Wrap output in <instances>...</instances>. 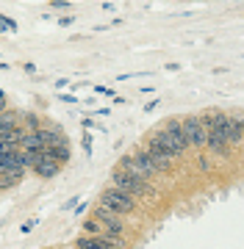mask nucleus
Instances as JSON below:
<instances>
[{
	"mask_svg": "<svg viewBox=\"0 0 244 249\" xmlns=\"http://www.w3.org/2000/svg\"><path fill=\"white\" fill-rule=\"evenodd\" d=\"M183 133H186V142H189V147H197V150H203L206 147V119L203 116H186L183 119Z\"/></svg>",
	"mask_w": 244,
	"mask_h": 249,
	"instance_id": "39448f33",
	"label": "nucleus"
},
{
	"mask_svg": "<svg viewBox=\"0 0 244 249\" xmlns=\"http://www.w3.org/2000/svg\"><path fill=\"white\" fill-rule=\"evenodd\" d=\"M22 178H25V169H3V172H0V191L14 188Z\"/></svg>",
	"mask_w": 244,
	"mask_h": 249,
	"instance_id": "9b49d317",
	"label": "nucleus"
},
{
	"mask_svg": "<svg viewBox=\"0 0 244 249\" xmlns=\"http://www.w3.org/2000/svg\"><path fill=\"white\" fill-rule=\"evenodd\" d=\"M14 150H19V144L9 142V139H0V155H9V152H14Z\"/></svg>",
	"mask_w": 244,
	"mask_h": 249,
	"instance_id": "2eb2a0df",
	"label": "nucleus"
},
{
	"mask_svg": "<svg viewBox=\"0 0 244 249\" xmlns=\"http://www.w3.org/2000/svg\"><path fill=\"white\" fill-rule=\"evenodd\" d=\"M83 152H86V155H92V136L89 133H86V136H83Z\"/></svg>",
	"mask_w": 244,
	"mask_h": 249,
	"instance_id": "dca6fc26",
	"label": "nucleus"
},
{
	"mask_svg": "<svg viewBox=\"0 0 244 249\" xmlns=\"http://www.w3.org/2000/svg\"><path fill=\"white\" fill-rule=\"evenodd\" d=\"M206 150H211L214 155H222L227 158L230 155V144H227V130H225V122H227V114L222 111H208L206 116Z\"/></svg>",
	"mask_w": 244,
	"mask_h": 249,
	"instance_id": "f257e3e1",
	"label": "nucleus"
},
{
	"mask_svg": "<svg viewBox=\"0 0 244 249\" xmlns=\"http://www.w3.org/2000/svg\"><path fill=\"white\" fill-rule=\"evenodd\" d=\"M133 158H136V163L142 166V172H145L150 180L158 175V166H155V160L150 158V152H147V150H136V152H133Z\"/></svg>",
	"mask_w": 244,
	"mask_h": 249,
	"instance_id": "9d476101",
	"label": "nucleus"
},
{
	"mask_svg": "<svg viewBox=\"0 0 244 249\" xmlns=\"http://www.w3.org/2000/svg\"><path fill=\"white\" fill-rule=\"evenodd\" d=\"M19 124H22V114L19 111H3L0 114V136L6 130H11V127H19Z\"/></svg>",
	"mask_w": 244,
	"mask_h": 249,
	"instance_id": "f8f14e48",
	"label": "nucleus"
},
{
	"mask_svg": "<svg viewBox=\"0 0 244 249\" xmlns=\"http://www.w3.org/2000/svg\"><path fill=\"white\" fill-rule=\"evenodd\" d=\"M94 216H97V219H100L103 224H106V230H109L111 235H122V232H125V224H122L119 213H117V211H111L109 205L100 202L97 208H94Z\"/></svg>",
	"mask_w": 244,
	"mask_h": 249,
	"instance_id": "0eeeda50",
	"label": "nucleus"
},
{
	"mask_svg": "<svg viewBox=\"0 0 244 249\" xmlns=\"http://www.w3.org/2000/svg\"><path fill=\"white\" fill-rule=\"evenodd\" d=\"M75 247H78V249H89V247H92L89 235H86V238H78V241H75Z\"/></svg>",
	"mask_w": 244,
	"mask_h": 249,
	"instance_id": "a211bd4d",
	"label": "nucleus"
},
{
	"mask_svg": "<svg viewBox=\"0 0 244 249\" xmlns=\"http://www.w3.org/2000/svg\"><path fill=\"white\" fill-rule=\"evenodd\" d=\"M37 224H39V219H31L28 224H22V232H31L34 227H37Z\"/></svg>",
	"mask_w": 244,
	"mask_h": 249,
	"instance_id": "6ab92c4d",
	"label": "nucleus"
},
{
	"mask_svg": "<svg viewBox=\"0 0 244 249\" xmlns=\"http://www.w3.org/2000/svg\"><path fill=\"white\" fill-rule=\"evenodd\" d=\"M225 130H227V144H230V150L244 147V116H227Z\"/></svg>",
	"mask_w": 244,
	"mask_h": 249,
	"instance_id": "1a4fd4ad",
	"label": "nucleus"
},
{
	"mask_svg": "<svg viewBox=\"0 0 244 249\" xmlns=\"http://www.w3.org/2000/svg\"><path fill=\"white\" fill-rule=\"evenodd\" d=\"M155 139H158L175 158H181L183 152L189 150V142H186V133H183V122H178V119H169L167 127L155 133Z\"/></svg>",
	"mask_w": 244,
	"mask_h": 249,
	"instance_id": "f03ea898",
	"label": "nucleus"
},
{
	"mask_svg": "<svg viewBox=\"0 0 244 249\" xmlns=\"http://www.w3.org/2000/svg\"><path fill=\"white\" fill-rule=\"evenodd\" d=\"M100 202L109 205L111 211H117L119 216H128V213H133V211H136V196L119 191V188H109V191H103Z\"/></svg>",
	"mask_w": 244,
	"mask_h": 249,
	"instance_id": "20e7f679",
	"label": "nucleus"
},
{
	"mask_svg": "<svg viewBox=\"0 0 244 249\" xmlns=\"http://www.w3.org/2000/svg\"><path fill=\"white\" fill-rule=\"evenodd\" d=\"M47 155H53L56 160H61V163H70V147H67V142L61 144H53V147H45Z\"/></svg>",
	"mask_w": 244,
	"mask_h": 249,
	"instance_id": "ddd939ff",
	"label": "nucleus"
},
{
	"mask_svg": "<svg viewBox=\"0 0 244 249\" xmlns=\"http://www.w3.org/2000/svg\"><path fill=\"white\" fill-rule=\"evenodd\" d=\"M53 9H67V0H50Z\"/></svg>",
	"mask_w": 244,
	"mask_h": 249,
	"instance_id": "aec40b11",
	"label": "nucleus"
},
{
	"mask_svg": "<svg viewBox=\"0 0 244 249\" xmlns=\"http://www.w3.org/2000/svg\"><path fill=\"white\" fill-rule=\"evenodd\" d=\"M83 232H89V235H103V232H109V230H106V224L94 216V219H86V222H83Z\"/></svg>",
	"mask_w": 244,
	"mask_h": 249,
	"instance_id": "4468645a",
	"label": "nucleus"
},
{
	"mask_svg": "<svg viewBox=\"0 0 244 249\" xmlns=\"http://www.w3.org/2000/svg\"><path fill=\"white\" fill-rule=\"evenodd\" d=\"M0 28H9V31H17V22H11V19L0 17Z\"/></svg>",
	"mask_w": 244,
	"mask_h": 249,
	"instance_id": "f3484780",
	"label": "nucleus"
},
{
	"mask_svg": "<svg viewBox=\"0 0 244 249\" xmlns=\"http://www.w3.org/2000/svg\"><path fill=\"white\" fill-rule=\"evenodd\" d=\"M111 186L119 188V191H125V194H131V196H150L153 194V188H150L147 180L136 178V175H131V172H125V169H114Z\"/></svg>",
	"mask_w": 244,
	"mask_h": 249,
	"instance_id": "7ed1b4c3",
	"label": "nucleus"
},
{
	"mask_svg": "<svg viewBox=\"0 0 244 249\" xmlns=\"http://www.w3.org/2000/svg\"><path fill=\"white\" fill-rule=\"evenodd\" d=\"M3 111H6V91L0 89V114H3Z\"/></svg>",
	"mask_w": 244,
	"mask_h": 249,
	"instance_id": "412c9836",
	"label": "nucleus"
},
{
	"mask_svg": "<svg viewBox=\"0 0 244 249\" xmlns=\"http://www.w3.org/2000/svg\"><path fill=\"white\" fill-rule=\"evenodd\" d=\"M147 152H150V158L155 160V166H158V172H167L172 166V160H175V155H172L167 147H164L155 136H150V142H147V147H145Z\"/></svg>",
	"mask_w": 244,
	"mask_h": 249,
	"instance_id": "423d86ee",
	"label": "nucleus"
},
{
	"mask_svg": "<svg viewBox=\"0 0 244 249\" xmlns=\"http://www.w3.org/2000/svg\"><path fill=\"white\" fill-rule=\"evenodd\" d=\"M31 166H34V172H37L39 178H56V175L64 169L61 160H56L53 155H47V152H39V158L34 160Z\"/></svg>",
	"mask_w": 244,
	"mask_h": 249,
	"instance_id": "6e6552de",
	"label": "nucleus"
}]
</instances>
